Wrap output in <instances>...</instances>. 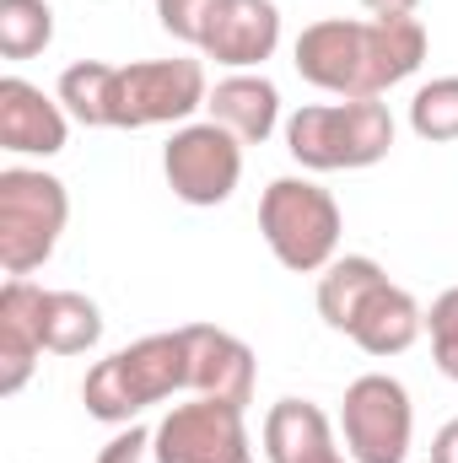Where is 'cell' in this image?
Instances as JSON below:
<instances>
[{
	"label": "cell",
	"instance_id": "6da1fadb",
	"mask_svg": "<svg viewBox=\"0 0 458 463\" xmlns=\"http://www.w3.org/2000/svg\"><path fill=\"white\" fill-rule=\"evenodd\" d=\"M426 60V27L415 16H324L302 27L291 65L308 87L329 98H383L388 87L410 81Z\"/></svg>",
	"mask_w": 458,
	"mask_h": 463
},
{
	"label": "cell",
	"instance_id": "7a4b0ae2",
	"mask_svg": "<svg viewBox=\"0 0 458 463\" xmlns=\"http://www.w3.org/2000/svg\"><path fill=\"white\" fill-rule=\"evenodd\" d=\"M173 393H189V345H184V329L146 335L135 345L103 355L87 372V383H81V404L103 426H135L140 410H151V404H162Z\"/></svg>",
	"mask_w": 458,
	"mask_h": 463
},
{
	"label": "cell",
	"instance_id": "3957f363",
	"mask_svg": "<svg viewBox=\"0 0 458 463\" xmlns=\"http://www.w3.org/2000/svg\"><path fill=\"white\" fill-rule=\"evenodd\" d=\"M286 151L308 173H356L377 167L394 151V114L383 98H340L302 103L286 118Z\"/></svg>",
	"mask_w": 458,
	"mask_h": 463
},
{
	"label": "cell",
	"instance_id": "277c9868",
	"mask_svg": "<svg viewBox=\"0 0 458 463\" xmlns=\"http://www.w3.org/2000/svg\"><path fill=\"white\" fill-rule=\"evenodd\" d=\"M259 232L291 275H324L340 259V205L313 178H275L259 194Z\"/></svg>",
	"mask_w": 458,
	"mask_h": 463
},
{
	"label": "cell",
	"instance_id": "5b68a950",
	"mask_svg": "<svg viewBox=\"0 0 458 463\" xmlns=\"http://www.w3.org/2000/svg\"><path fill=\"white\" fill-rule=\"evenodd\" d=\"M71 222V194L43 167H5L0 173V269L33 275L54 259L60 232Z\"/></svg>",
	"mask_w": 458,
	"mask_h": 463
},
{
	"label": "cell",
	"instance_id": "8992f818",
	"mask_svg": "<svg viewBox=\"0 0 458 463\" xmlns=\"http://www.w3.org/2000/svg\"><path fill=\"white\" fill-rule=\"evenodd\" d=\"M340 437L356 463H405L415 437L410 388L388 372H361L340 399Z\"/></svg>",
	"mask_w": 458,
	"mask_h": 463
},
{
	"label": "cell",
	"instance_id": "52a82bcc",
	"mask_svg": "<svg viewBox=\"0 0 458 463\" xmlns=\"http://www.w3.org/2000/svg\"><path fill=\"white\" fill-rule=\"evenodd\" d=\"M162 173L184 205H195V211L227 205L243 184V140L232 129H222L216 118L178 124L173 140L162 146Z\"/></svg>",
	"mask_w": 458,
	"mask_h": 463
},
{
	"label": "cell",
	"instance_id": "ba28073f",
	"mask_svg": "<svg viewBox=\"0 0 458 463\" xmlns=\"http://www.w3.org/2000/svg\"><path fill=\"white\" fill-rule=\"evenodd\" d=\"M211 81L205 65L178 60H135L119 65V129H151V124H189L205 109Z\"/></svg>",
	"mask_w": 458,
	"mask_h": 463
},
{
	"label": "cell",
	"instance_id": "9c48e42d",
	"mask_svg": "<svg viewBox=\"0 0 458 463\" xmlns=\"http://www.w3.org/2000/svg\"><path fill=\"white\" fill-rule=\"evenodd\" d=\"M151 453L157 463H248V426L243 410L222 404V399H189L173 404L157 431H151Z\"/></svg>",
	"mask_w": 458,
	"mask_h": 463
},
{
	"label": "cell",
	"instance_id": "30bf717a",
	"mask_svg": "<svg viewBox=\"0 0 458 463\" xmlns=\"http://www.w3.org/2000/svg\"><path fill=\"white\" fill-rule=\"evenodd\" d=\"M184 345H189V393L195 399H222L248 410L253 404V350L237 335L216 329V324H184Z\"/></svg>",
	"mask_w": 458,
	"mask_h": 463
},
{
	"label": "cell",
	"instance_id": "8fae6325",
	"mask_svg": "<svg viewBox=\"0 0 458 463\" xmlns=\"http://www.w3.org/2000/svg\"><path fill=\"white\" fill-rule=\"evenodd\" d=\"M71 140V114L60 98L22 76H0V151L11 156H60Z\"/></svg>",
	"mask_w": 458,
	"mask_h": 463
},
{
	"label": "cell",
	"instance_id": "7c38bea8",
	"mask_svg": "<svg viewBox=\"0 0 458 463\" xmlns=\"http://www.w3.org/2000/svg\"><path fill=\"white\" fill-rule=\"evenodd\" d=\"M43 286L27 275H11L0 286V393H22L38 355H43Z\"/></svg>",
	"mask_w": 458,
	"mask_h": 463
},
{
	"label": "cell",
	"instance_id": "4fadbf2b",
	"mask_svg": "<svg viewBox=\"0 0 458 463\" xmlns=\"http://www.w3.org/2000/svg\"><path fill=\"white\" fill-rule=\"evenodd\" d=\"M275 49H281V5L275 0H222L200 54L227 71H253Z\"/></svg>",
	"mask_w": 458,
	"mask_h": 463
},
{
	"label": "cell",
	"instance_id": "5bb4252c",
	"mask_svg": "<svg viewBox=\"0 0 458 463\" xmlns=\"http://www.w3.org/2000/svg\"><path fill=\"white\" fill-rule=\"evenodd\" d=\"M205 109H211V118H216L222 129H232L243 146H264V140L281 129V87H275L270 76H259V71H232V76H222V81L211 87Z\"/></svg>",
	"mask_w": 458,
	"mask_h": 463
},
{
	"label": "cell",
	"instance_id": "9a60e30c",
	"mask_svg": "<svg viewBox=\"0 0 458 463\" xmlns=\"http://www.w3.org/2000/svg\"><path fill=\"white\" fill-rule=\"evenodd\" d=\"M421 329H426V307H421L405 286L383 280V286L361 302V313H356V324H350V340L367 350V355L388 361V355H405V350L415 345Z\"/></svg>",
	"mask_w": 458,
	"mask_h": 463
},
{
	"label": "cell",
	"instance_id": "2e32d148",
	"mask_svg": "<svg viewBox=\"0 0 458 463\" xmlns=\"http://www.w3.org/2000/svg\"><path fill=\"white\" fill-rule=\"evenodd\" d=\"M335 448V426L319 404L308 399H281L264 415V458L270 463H329Z\"/></svg>",
	"mask_w": 458,
	"mask_h": 463
},
{
	"label": "cell",
	"instance_id": "e0dca14e",
	"mask_svg": "<svg viewBox=\"0 0 458 463\" xmlns=\"http://www.w3.org/2000/svg\"><path fill=\"white\" fill-rule=\"evenodd\" d=\"M54 98L65 103V114L87 129H119V65L109 60H76L65 65Z\"/></svg>",
	"mask_w": 458,
	"mask_h": 463
},
{
	"label": "cell",
	"instance_id": "ac0fdd59",
	"mask_svg": "<svg viewBox=\"0 0 458 463\" xmlns=\"http://www.w3.org/2000/svg\"><path fill=\"white\" fill-rule=\"evenodd\" d=\"M383 280H388L383 264L367 259V253H345V259H335V264L319 275V318H324L335 335H350L361 302H367Z\"/></svg>",
	"mask_w": 458,
	"mask_h": 463
},
{
	"label": "cell",
	"instance_id": "d6986e66",
	"mask_svg": "<svg viewBox=\"0 0 458 463\" xmlns=\"http://www.w3.org/2000/svg\"><path fill=\"white\" fill-rule=\"evenodd\" d=\"M103 340V313L81 291H49L43 297V350L49 355H87Z\"/></svg>",
	"mask_w": 458,
	"mask_h": 463
},
{
	"label": "cell",
	"instance_id": "ffe728a7",
	"mask_svg": "<svg viewBox=\"0 0 458 463\" xmlns=\"http://www.w3.org/2000/svg\"><path fill=\"white\" fill-rule=\"evenodd\" d=\"M54 43V5L49 0H0V54L33 60Z\"/></svg>",
	"mask_w": 458,
	"mask_h": 463
},
{
	"label": "cell",
	"instance_id": "44dd1931",
	"mask_svg": "<svg viewBox=\"0 0 458 463\" xmlns=\"http://www.w3.org/2000/svg\"><path fill=\"white\" fill-rule=\"evenodd\" d=\"M410 129L432 146L458 140V76H432L410 98Z\"/></svg>",
	"mask_w": 458,
	"mask_h": 463
},
{
	"label": "cell",
	"instance_id": "7402d4cb",
	"mask_svg": "<svg viewBox=\"0 0 458 463\" xmlns=\"http://www.w3.org/2000/svg\"><path fill=\"white\" fill-rule=\"evenodd\" d=\"M216 11H222V0H157V22H162V33L178 38V43H189V49H205Z\"/></svg>",
	"mask_w": 458,
	"mask_h": 463
},
{
	"label": "cell",
	"instance_id": "603a6c76",
	"mask_svg": "<svg viewBox=\"0 0 458 463\" xmlns=\"http://www.w3.org/2000/svg\"><path fill=\"white\" fill-rule=\"evenodd\" d=\"M426 335H432V361L437 372L458 383V286H448L432 307H426Z\"/></svg>",
	"mask_w": 458,
	"mask_h": 463
},
{
	"label": "cell",
	"instance_id": "cb8c5ba5",
	"mask_svg": "<svg viewBox=\"0 0 458 463\" xmlns=\"http://www.w3.org/2000/svg\"><path fill=\"white\" fill-rule=\"evenodd\" d=\"M146 453H151V431L146 426H124L114 442L98 448V463H140Z\"/></svg>",
	"mask_w": 458,
	"mask_h": 463
},
{
	"label": "cell",
	"instance_id": "d4e9b609",
	"mask_svg": "<svg viewBox=\"0 0 458 463\" xmlns=\"http://www.w3.org/2000/svg\"><path fill=\"white\" fill-rule=\"evenodd\" d=\"M432 463H458V420H448V426L432 437Z\"/></svg>",
	"mask_w": 458,
	"mask_h": 463
},
{
	"label": "cell",
	"instance_id": "484cf974",
	"mask_svg": "<svg viewBox=\"0 0 458 463\" xmlns=\"http://www.w3.org/2000/svg\"><path fill=\"white\" fill-rule=\"evenodd\" d=\"M372 16H415V5L421 0H361Z\"/></svg>",
	"mask_w": 458,
	"mask_h": 463
},
{
	"label": "cell",
	"instance_id": "4316f807",
	"mask_svg": "<svg viewBox=\"0 0 458 463\" xmlns=\"http://www.w3.org/2000/svg\"><path fill=\"white\" fill-rule=\"evenodd\" d=\"M329 463H345V458H340V453H335V458H329Z\"/></svg>",
	"mask_w": 458,
	"mask_h": 463
},
{
	"label": "cell",
	"instance_id": "83f0119b",
	"mask_svg": "<svg viewBox=\"0 0 458 463\" xmlns=\"http://www.w3.org/2000/svg\"><path fill=\"white\" fill-rule=\"evenodd\" d=\"M248 463H253V458H248Z\"/></svg>",
	"mask_w": 458,
	"mask_h": 463
}]
</instances>
